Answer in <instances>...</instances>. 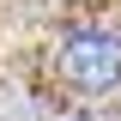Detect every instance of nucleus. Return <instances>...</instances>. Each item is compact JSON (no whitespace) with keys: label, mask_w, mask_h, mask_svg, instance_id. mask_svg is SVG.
<instances>
[{"label":"nucleus","mask_w":121,"mask_h":121,"mask_svg":"<svg viewBox=\"0 0 121 121\" xmlns=\"http://www.w3.org/2000/svg\"><path fill=\"white\" fill-rule=\"evenodd\" d=\"M60 79L79 91H115L121 85V30H103V24H85L73 30L55 55Z\"/></svg>","instance_id":"nucleus-1"}]
</instances>
